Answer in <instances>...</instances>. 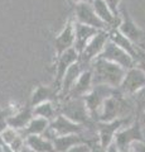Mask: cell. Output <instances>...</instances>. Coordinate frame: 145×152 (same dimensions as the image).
I'll use <instances>...</instances> for the list:
<instances>
[{
  "label": "cell",
  "instance_id": "5bb4252c",
  "mask_svg": "<svg viewBox=\"0 0 145 152\" xmlns=\"http://www.w3.org/2000/svg\"><path fill=\"white\" fill-rule=\"evenodd\" d=\"M53 47H54L56 57L62 55L67 50L74 48V18L73 15H71L67 19L63 28L56 36L53 41Z\"/></svg>",
  "mask_w": 145,
  "mask_h": 152
},
{
  "label": "cell",
  "instance_id": "d590c367",
  "mask_svg": "<svg viewBox=\"0 0 145 152\" xmlns=\"http://www.w3.org/2000/svg\"><path fill=\"white\" fill-rule=\"evenodd\" d=\"M20 152H34V151H33V150H30V148H29V147H28V146L25 145L24 147H23V150H22Z\"/></svg>",
  "mask_w": 145,
  "mask_h": 152
},
{
  "label": "cell",
  "instance_id": "2e32d148",
  "mask_svg": "<svg viewBox=\"0 0 145 152\" xmlns=\"http://www.w3.org/2000/svg\"><path fill=\"white\" fill-rule=\"evenodd\" d=\"M85 70H86V67L79 62V60H78V62L73 64L71 67L67 70V72H66V75H64V77L62 80V84H61V88H59V93H58L59 100L58 102H62L63 99H66V96L69 93V90L72 89V86L76 84L78 77L81 76V74Z\"/></svg>",
  "mask_w": 145,
  "mask_h": 152
},
{
  "label": "cell",
  "instance_id": "8d00e7d4",
  "mask_svg": "<svg viewBox=\"0 0 145 152\" xmlns=\"http://www.w3.org/2000/svg\"><path fill=\"white\" fill-rule=\"evenodd\" d=\"M139 46H140V47H141V48H143V50L145 51V43H141V45H139Z\"/></svg>",
  "mask_w": 145,
  "mask_h": 152
},
{
  "label": "cell",
  "instance_id": "4dcf8cb0",
  "mask_svg": "<svg viewBox=\"0 0 145 152\" xmlns=\"http://www.w3.org/2000/svg\"><path fill=\"white\" fill-rule=\"evenodd\" d=\"M130 152H145V141H136L131 145Z\"/></svg>",
  "mask_w": 145,
  "mask_h": 152
},
{
  "label": "cell",
  "instance_id": "3957f363",
  "mask_svg": "<svg viewBox=\"0 0 145 152\" xmlns=\"http://www.w3.org/2000/svg\"><path fill=\"white\" fill-rule=\"evenodd\" d=\"M58 112L59 114L67 117L68 119L76 122L78 124L86 126L87 128L96 131V122L91 118L83 98L64 99L62 102H58Z\"/></svg>",
  "mask_w": 145,
  "mask_h": 152
},
{
  "label": "cell",
  "instance_id": "484cf974",
  "mask_svg": "<svg viewBox=\"0 0 145 152\" xmlns=\"http://www.w3.org/2000/svg\"><path fill=\"white\" fill-rule=\"evenodd\" d=\"M19 136V132L15 131L12 127H6L1 133H0V141L4 142L6 145H10L12 142Z\"/></svg>",
  "mask_w": 145,
  "mask_h": 152
},
{
  "label": "cell",
  "instance_id": "d6a6232c",
  "mask_svg": "<svg viewBox=\"0 0 145 152\" xmlns=\"http://www.w3.org/2000/svg\"><path fill=\"white\" fill-rule=\"evenodd\" d=\"M0 147H1V151H3V152H17L15 150H13L9 145L4 143V142H1V141H0Z\"/></svg>",
  "mask_w": 145,
  "mask_h": 152
},
{
  "label": "cell",
  "instance_id": "277c9868",
  "mask_svg": "<svg viewBox=\"0 0 145 152\" xmlns=\"http://www.w3.org/2000/svg\"><path fill=\"white\" fill-rule=\"evenodd\" d=\"M86 134V133H96L95 129L87 128L86 126L78 124V123L68 119L67 117L58 114L52 122H49V127L42 136L50 141H54L59 136H67V134Z\"/></svg>",
  "mask_w": 145,
  "mask_h": 152
},
{
  "label": "cell",
  "instance_id": "30bf717a",
  "mask_svg": "<svg viewBox=\"0 0 145 152\" xmlns=\"http://www.w3.org/2000/svg\"><path fill=\"white\" fill-rule=\"evenodd\" d=\"M97 58H104L110 62H114L116 65L121 66L125 70H129L136 66V61L133 56H130L125 50H123L121 47H119L116 43H114L111 39L107 41V43L105 46L102 53L97 57Z\"/></svg>",
  "mask_w": 145,
  "mask_h": 152
},
{
  "label": "cell",
  "instance_id": "f35d334b",
  "mask_svg": "<svg viewBox=\"0 0 145 152\" xmlns=\"http://www.w3.org/2000/svg\"><path fill=\"white\" fill-rule=\"evenodd\" d=\"M143 43H145V39H144V42H143Z\"/></svg>",
  "mask_w": 145,
  "mask_h": 152
},
{
  "label": "cell",
  "instance_id": "7a4b0ae2",
  "mask_svg": "<svg viewBox=\"0 0 145 152\" xmlns=\"http://www.w3.org/2000/svg\"><path fill=\"white\" fill-rule=\"evenodd\" d=\"M93 85H107L118 89L123 83L126 70L104 58H96L91 65Z\"/></svg>",
  "mask_w": 145,
  "mask_h": 152
},
{
  "label": "cell",
  "instance_id": "4316f807",
  "mask_svg": "<svg viewBox=\"0 0 145 152\" xmlns=\"http://www.w3.org/2000/svg\"><path fill=\"white\" fill-rule=\"evenodd\" d=\"M136 66L141 69L145 72V51L139 46V51H138V57H136Z\"/></svg>",
  "mask_w": 145,
  "mask_h": 152
},
{
  "label": "cell",
  "instance_id": "7c38bea8",
  "mask_svg": "<svg viewBox=\"0 0 145 152\" xmlns=\"http://www.w3.org/2000/svg\"><path fill=\"white\" fill-rule=\"evenodd\" d=\"M143 88H145V72L138 66H134V67L126 70L124 80L118 90L126 96H133L135 93Z\"/></svg>",
  "mask_w": 145,
  "mask_h": 152
},
{
  "label": "cell",
  "instance_id": "44dd1931",
  "mask_svg": "<svg viewBox=\"0 0 145 152\" xmlns=\"http://www.w3.org/2000/svg\"><path fill=\"white\" fill-rule=\"evenodd\" d=\"M110 39L116 43L119 47H121L123 50H125L130 56H133L135 61L138 57V51H139V46L135 45L134 42H131L128 37H125L123 33H120L118 29H111L110 31Z\"/></svg>",
  "mask_w": 145,
  "mask_h": 152
},
{
  "label": "cell",
  "instance_id": "ffe728a7",
  "mask_svg": "<svg viewBox=\"0 0 145 152\" xmlns=\"http://www.w3.org/2000/svg\"><path fill=\"white\" fill-rule=\"evenodd\" d=\"M34 118V114H33V108H32L29 104L27 107L19 109L18 112L10 114L6 119L8 123V127H12L14 128L15 131L20 132L22 129L29 124V122Z\"/></svg>",
  "mask_w": 145,
  "mask_h": 152
},
{
  "label": "cell",
  "instance_id": "83f0119b",
  "mask_svg": "<svg viewBox=\"0 0 145 152\" xmlns=\"http://www.w3.org/2000/svg\"><path fill=\"white\" fill-rule=\"evenodd\" d=\"M97 142V141H96ZM93 143H81L72 147L71 150H68L67 152H91V146Z\"/></svg>",
  "mask_w": 145,
  "mask_h": 152
},
{
  "label": "cell",
  "instance_id": "cb8c5ba5",
  "mask_svg": "<svg viewBox=\"0 0 145 152\" xmlns=\"http://www.w3.org/2000/svg\"><path fill=\"white\" fill-rule=\"evenodd\" d=\"M49 127V122L47 119H43V118L39 117H34L33 119L29 122L24 129H22L19 133L22 137L27 138L28 136H40L47 131V128Z\"/></svg>",
  "mask_w": 145,
  "mask_h": 152
},
{
  "label": "cell",
  "instance_id": "8fae6325",
  "mask_svg": "<svg viewBox=\"0 0 145 152\" xmlns=\"http://www.w3.org/2000/svg\"><path fill=\"white\" fill-rule=\"evenodd\" d=\"M73 18L74 20L85 26H90L99 31L109 29L93 9L91 3H77L73 5Z\"/></svg>",
  "mask_w": 145,
  "mask_h": 152
},
{
  "label": "cell",
  "instance_id": "7402d4cb",
  "mask_svg": "<svg viewBox=\"0 0 145 152\" xmlns=\"http://www.w3.org/2000/svg\"><path fill=\"white\" fill-rule=\"evenodd\" d=\"M32 108H33L34 117L43 118V119H47L48 122H52L59 114L58 103H56V102H44V103H40L38 105L32 107Z\"/></svg>",
  "mask_w": 145,
  "mask_h": 152
},
{
  "label": "cell",
  "instance_id": "f546056e",
  "mask_svg": "<svg viewBox=\"0 0 145 152\" xmlns=\"http://www.w3.org/2000/svg\"><path fill=\"white\" fill-rule=\"evenodd\" d=\"M8 114L5 110H3L1 108H0V133H1L5 128L8 127V123H6V119H8Z\"/></svg>",
  "mask_w": 145,
  "mask_h": 152
},
{
  "label": "cell",
  "instance_id": "9c48e42d",
  "mask_svg": "<svg viewBox=\"0 0 145 152\" xmlns=\"http://www.w3.org/2000/svg\"><path fill=\"white\" fill-rule=\"evenodd\" d=\"M135 118V117H134ZM134 118H126V119H116L111 122H96V133L100 145L107 148L115 140V134L121 128L130 124Z\"/></svg>",
  "mask_w": 145,
  "mask_h": 152
},
{
  "label": "cell",
  "instance_id": "52a82bcc",
  "mask_svg": "<svg viewBox=\"0 0 145 152\" xmlns=\"http://www.w3.org/2000/svg\"><path fill=\"white\" fill-rule=\"evenodd\" d=\"M136 141H144V136L141 132L140 122L138 119V117L135 115L134 121L130 123V124L121 128V129L116 133L114 142L120 148L121 152H130L131 145Z\"/></svg>",
  "mask_w": 145,
  "mask_h": 152
},
{
  "label": "cell",
  "instance_id": "603a6c76",
  "mask_svg": "<svg viewBox=\"0 0 145 152\" xmlns=\"http://www.w3.org/2000/svg\"><path fill=\"white\" fill-rule=\"evenodd\" d=\"M25 145L34 152H56L53 142L45 138L44 136H28L25 138Z\"/></svg>",
  "mask_w": 145,
  "mask_h": 152
},
{
  "label": "cell",
  "instance_id": "4fadbf2b",
  "mask_svg": "<svg viewBox=\"0 0 145 152\" xmlns=\"http://www.w3.org/2000/svg\"><path fill=\"white\" fill-rule=\"evenodd\" d=\"M78 60H79V53H78V51L76 48L67 50L66 52H63L62 55L56 57L53 86L58 90V93H59L61 84H62V80L64 77V75H66L67 70L71 67L73 64L78 62Z\"/></svg>",
  "mask_w": 145,
  "mask_h": 152
},
{
  "label": "cell",
  "instance_id": "74e56055",
  "mask_svg": "<svg viewBox=\"0 0 145 152\" xmlns=\"http://www.w3.org/2000/svg\"><path fill=\"white\" fill-rule=\"evenodd\" d=\"M0 152H3V151H1V147H0Z\"/></svg>",
  "mask_w": 145,
  "mask_h": 152
},
{
  "label": "cell",
  "instance_id": "d6986e66",
  "mask_svg": "<svg viewBox=\"0 0 145 152\" xmlns=\"http://www.w3.org/2000/svg\"><path fill=\"white\" fill-rule=\"evenodd\" d=\"M97 32L99 29H96V28L81 24V23L74 20V48L78 51V53H81L88 42L97 34Z\"/></svg>",
  "mask_w": 145,
  "mask_h": 152
},
{
  "label": "cell",
  "instance_id": "ac0fdd59",
  "mask_svg": "<svg viewBox=\"0 0 145 152\" xmlns=\"http://www.w3.org/2000/svg\"><path fill=\"white\" fill-rule=\"evenodd\" d=\"M59 96H58V90L56 89L53 85H37L35 89L33 90V93L30 95V102L29 105L30 107H35L40 103L44 102H56L58 103Z\"/></svg>",
  "mask_w": 145,
  "mask_h": 152
},
{
  "label": "cell",
  "instance_id": "f1b7e54d",
  "mask_svg": "<svg viewBox=\"0 0 145 152\" xmlns=\"http://www.w3.org/2000/svg\"><path fill=\"white\" fill-rule=\"evenodd\" d=\"M106 4L111 8V10L114 12L115 14H118V15H120L119 14V8L120 5L123 4V0H105Z\"/></svg>",
  "mask_w": 145,
  "mask_h": 152
},
{
  "label": "cell",
  "instance_id": "6da1fadb",
  "mask_svg": "<svg viewBox=\"0 0 145 152\" xmlns=\"http://www.w3.org/2000/svg\"><path fill=\"white\" fill-rule=\"evenodd\" d=\"M136 115V108L131 96H126L119 90L105 100L101 108L97 122H111L116 119H126Z\"/></svg>",
  "mask_w": 145,
  "mask_h": 152
},
{
  "label": "cell",
  "instance_id": "8992f818",
  "mask_svg": "<svg viewBox=\"0 0 145 152\" xmlns=\"http://www.w3.org/2000/svg\"><path fill=\"white\" fill-rule=\"evenodd\" d=\"M109 39H110V31L109 29L99 31L97 34L88 42L87 46L82 50L81 53H79V62L85 66L86 69L91 67L93 61L102 53V51H104Z\"/></svg>",
  "mask_w": 145,
  "mask_h": 152
},
{
  "label": "cell",
  "instance_id": "1f68e13d",
  "mask_svg": "<svg viewBox=\"0 0 145 152\" xmlns=\"http://www.w3.org/2000/svg\"><path fill=\"white\" fill-rule=\"evenodd\" d=\"M138 119L140 122V126H141V132H143V136H144V141H145V113H140L136 114Z\"/></svg>",
  "mask_w": 145,
  "mask_h": 152
},
{
  "label": "cell",
  "instance_id": "ba28073f",
  "mask_svg": "<svg viewBox=\"0 0 145 152\" xmlns=\"http://www.w3.org/2000/svg\"><path fill=\"white\" fill-rule=\"evenodd\" d=\"M119 14H120V23L118 27V31L123 33L125 37H128L130 41L134 42L135 45H141L145 39V31L141 29L136 23L134 22V19L130 15L124 4H121L119 8Z\"/></svg>",
  "mask_w": 145,
  "mask_h": 152
},
{
  "label": "cell",
  "instance_id": "5b68a950",
  "mask_svg": "<svg viewBox=\"0 0 145 152\" xmlns=\"http://www.w3.org/2000/svg\"><path fill=\"white\" fill-rule=\"evenodd\" d=\"M116 90L118 89L107 86V85H93L91 91L83 98V100L86 103V107H87V110L95 122L99 121L101 108L104 105L105 100L109 96H111Z\"/></svg>",
  "mask_w": 145,
  "mask_h": 152
},
{
  "label": "cell",
  "instance_id": "e0dca14e",
  "mask_svg": "<svg viewBox=\"0 0 145 152\" xmlns=\"http://www.w3.org/2000/svg\"><path fill=\"white\" fill-rule=\"evenodd\" d=\"M91 4H92L93 9H95L97 17L107 26L109 31L118 29L119 23H120V15L115 14L111 10V8L107 5L105 0H92Z\"/></svg>",
  "mask_w": 145,
  "mask_h": 152
},
{
  "label": "cell",
  "instance_id": "d4e9b609",
  "mask_svg": "<svg viewBox=\"0 0 145 152\" xmlns=\"http://www.w3.org/2000/svg\"><path fill=\"white\" fill-rule=\"evenodd\" d=\"M133 100L136 108V114L145 113V88L140 89L139 91H136L133 95Z\"/></svg>",
  "mask_w": 145,
  "mask_h": 152
},
{
  "label": "cell",
  "instance_id": "836d02e7",
  "mask_svg": "<svg viewBox=\"0 0 145 152\" xmlns=\"http://www.w3.org/2000/svg\"><path fill=\"white\" fill-rule=\"evenodd\" d=\"M106 152H121V151H120L119 147L116 146L115 142H112V143H111V145H110V146L106 148Z\"/></svg>",
  "mask_w": 145,
  "mask_h": 152
},
{
  "label": "cell",
  "instance_id": "e575fe53",
  "mask_svg": "<svg viewBox=\"0 0 145 152\" xmlns=\"http://www.w3.org/2000/svg\"><path fill=\"white\" fill-rule=\"evenodd\" d=\"M71 4H77V3H92V0H68Z\"/></svg>",
  "mask_w": 145,
  "mask_h": 152
},
{
  "label": "cell",
  "instance_id": "9a60e30c",
  "mask_svg": "<svg viewBox=\"0 0 145 152\" xmlns=\"http://www.w3.org/2000/svg\"><path fill=\"white\" fill-rule=\"evenodd\" d=\"M93 86V80H92V70L91 67L86 69L81 76L78 77L76 84L72 86V89L69 90L68 95L66 99H78V98H85L86 95L91 91V89ZM64 100V99H63Z\"/></svg>",
  "mask_w": 145,
  "mask_h": 152
}]
</instances>
